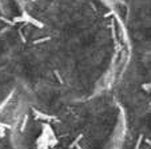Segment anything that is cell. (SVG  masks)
<instances>
[{
  "label": "cell",
  "instance_id": "1",
  "mask_svg": "<svg viewBox=\"0 0 151 149\" xmlns=\"http://www.w3.org/2000/svg\"><path fill=\"white\" fill-rule=\"evenodd\" d=\"M24 14L16 0H0V105L11 91Z\"/></svg>",
  "mask_w": 151,
  "mask_h": 149
}]
</instances>
